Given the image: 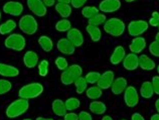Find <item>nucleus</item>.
<instances>
[{
    "label": "nucleus",
    "instance_id": "f257e3e1",
    "mask_svg": "<svg viewBox=\"0 0 159 120\" xmlns=\"http://www.w3.org/2000/svg\"><path fill=\"white\" fill-rule=\"evenodd\" d=\"M29 108V103L26 99L20 98L10 103L6 109V115L9 118H16L26 112Z\"/></svg>",
    "mask_w": 159,
    "mask_h": 120
},
{
    "label": "nucleus",
    "instance_id": "f03ea898",
    "mask_svg": "<svg viewBox=\"0 0 159 120\" xmlns=\"http://www.w3.org/2000/svg\"><path fill=\"white\" fill-rule=\"evenodd\" d=\"M43 92V86L40 83H30L25 86H23L22 88H20L18 95L20 98L22 99H34L40 96Z\"/></svg>",
    "mask_w": 159,
    "mask_h": 120
},
{
    "label": "nucleus",
    "instance_id": "7ed1b4c3",
    "mask_svg": "<svg viewBox=\"0 0 159 120\" xmlns=\"http://www.w3.org/2000/svg\"><path fill=\"white\" fill-rule=\"evenodd\" d=\"M83 74V69L79 65L69 66L65 71H62L61 75V81L64 85H72L75 83L79 77H81Z\"/></svg>",
    "mask_w": 159,
    "mask_h": 120
},
{
    "label": "nucleus",
    "instance_id": "20e7f679",
    "mask_svg": "<svg viewBox=\"0 0 159 120\" xmlns=\"http://www.w3.org/2000/svg\"><path fill=\"white\" fill-rule=\"evenodd\" d=\"M125 23L123 20L119 18L113 17L109 20H106L105 24H104V30L112 36H120L124 34L125 31Z\"/></svg>",
    "mask_w": 159,
    "mask_h": 120
},
{
    "label": "nucleus",
    "instance_id": "39448f33",
    "mask_svg": "<svg viewBox=\"0 0 159 120\" xmlns=\"http://www.w3.org/2000/svg\"><path fill=\"white\" fill-rule=\"evenodd\" d=\"M19 28L23 34L32 35H34L37 31V28H39V24H37L36 19L33 17V16L26 14L23 15L21 18L19 19Z\"/></svg>",
    "mask_w": 159,
    "mask_h": 120
},
{
    "label": "nucleus",
    "instance_id": "423d86ee",
    "mask_svg": "<svg viewBox=\"0 0 159 120\" xmlns=\"http://www.w3.org/2000/svg\"><path fill=\"white\" fill-rule=\"evenodd\" d=\"M5 47L9 49H13L16 52H21L25 48L26 40L24 36L19 34H12L9 36H7L6 39L4 40Z\"/></svg>",
    "mask_w": 159,
    "mask_h": 120
},
{
    "label": "nucleus",
    "instance_id": "0eeeda50",
    "mask_svg": "<svg viewBox=\"0 0 159 120\" xmlns=\"http://www.w3.org/2000/svg\"><path fill=\"white\" fill-rule=\"evenodd\" d=\"M149 24L144 20H133L128 25V32L131 36H140L148 30Z\"/></svg>",
    "mask_w": 159,
    "mask_h": 120
},
{
    "label": "nucleus",
    "instance_id": "6e6552de",
    "mask_svg": "<svg viewBox=\"0 0 159 120\" xmlns=\"http://www.w3.org/2000/svg\"><path fill=\"white\" fill-rule=\"evenodd\" d=\"M27 6L33 14L39 17H43L48 12L43 0H27Z\"/></svg>",
    "mask_w": 159,
    "mask_h": 120
},
{
    "label": "nucleus",
    "instance_id": "1a4fd4ad",
    "mask_svg": "<svg viewBox=\"0 0 159 120\" xmlns=\"http://www.w3.org/2000/svg\"><path fill=\"white\" fill-rule=\"evenodd\" d=\"M124 101L128 107H135L139 102V95L133 86L127 87L124 91Z\"/></svg>",
    "mask_w": 159,
    "mask_h": 120
},
{
    "label": "nucleus",
    "instance_id": "9d476101",
    "mask_svg": "<svg viewBox=\"0 0 159 120\" xmlns=\"http://www.w3.org/2000/svg\"><path fill=\"white\" fill-rule=\"evenodd\" d=\"M3 11L12 16H19L23 12V5L18 1H8L3 5Z\"/></svg>",
    "mask_w": 159,
    "mask_h": 120
},
{
    "label": "nucleus",
    "instance_id": "9b49d317",
    "mask_svg": "<svg viewBox=\"0 0 159 120\" xmlns=\"http://www.w3.org/2000/svg\"><path fill=\"white\" fill-rule=\"evenodd\" d=\"M121 7L120 0H103L99 5V10L106 13H111V12H116L119 10Z\"/></svg>",
    "mask_w": 159,
    "mask_h": 120
},
{
    "label": "nucleus",
    "instance_id": "f8f14e48",
    "mask_svg": "<svg viewBox=\"0 0 159 120\" xmlns=\"http://www.w3.org/2000/svg\"><path fill=\"white\" fill-rule=\"evenodd\" d=\"M66 39H68L76 48L82 47L84 44V35L82 34V31L79 30L78 28H70L68 31Z\"/></svg>",
    "mask_w": 159,
    "mask_h": 120
},
{
    "label": "nucleus",
    "instance_id": "ddd939ff",
    "mask_svg": "<svg viewBox=\"0 0 159 120\" xmlns=\"http://www.w3.org/2000/svg\"><path fill=\"white\" fill-rule=\"evenodd\" d=\"M114 82V73L112 71H107L105 73L101 74V77L97 83V85L99 88H101L102 90H106L111 88V86Z\"/></svg>",
    "mask_w": 159,
    "mask_h": 120
},
{
    "label": "nucleus",
    "instance_id": "4468645a",
    "mask_svg": "<svg viewBox=\"0 0 159 120\" xmlns=\"http://www.w3.org/2000/svg\"><path fill=\"white\" fill-rule=\"evenodd\" d=\"M123 66L128 71L136 70L139 67V57H138L136 53H128L127 56H125L123 60Z\"/></svg>",
    "mask_w": 159,
    "mask_h": 120
},
{
    "label": "nucleus",
    "instance_id": "2eb2a0df",
    "mask_svg": "<svg viewBox=\"0 0 159 120\" xmlns=\"http://www.w3.org/2000/svg\"><path fill=\"white\" fill-rule=\"evenodd\" d=\"M57 48L64 55H73L76 51V47L68 39H61L57 41Z\"/></svg>",
    "mask_w": 159,
    "mask_h": 120
},
{
    "label": "nucleus",
    "instance_id": "dca6fc26",
    "mask_svg": "<svg viewBox=\"0 0 159 120\" xmlns=\"http://www.w3.org/2000/svg\"><path fill=\"white\" fill-rule=\"evenodd\" d=\"M19 75V70L14 66L0 63V76L14 78Z\"/></svg>",
    "mask_w": 159,
    "mask_h": 120
},
{
    "label": "nucleus",
    "instance_id": "f3484780",
    "mask_svg": "<svg viewBox=\"0 0 159 120\" xmlns=\"http://www.w3.org/2000/svg\"><path fill=\"white\" fill-rule=\"evenodd\" d=\"M145 48H146V40L144 38H141V36L134 38L133 40L131 41V44L129 45V48H130L131 53H136V55L141 53Z\"/></svg>",
    "mask_w": 159,
    "mask_h": 120
},
{
    "label": "nucleus",
    "instance_id": "a211bd4d",
    "mask_svg": "<svg viewBox=\"0 0 159 120\" xmlns=\"http://www.w3.org/2000/svg\"><path fill=\"white\" fill-rule=\"evenodd\" d=\"M23 63H24V66L28 69L34 68L35 66L39 64V56H37V53L34 52L28 51L24 53V56H23Z\"/></svg>",
    "mask_w": 159,
    "mask_h": 120
},
{
    "label": "nucleus",
    "instance_id": "6ab92c4d",
    "mask_svg": "<svg viewBox=\"0 0 159 120\" xmlns=\"http://www.w3.org/2000/svg\"><path fill=\"white\" fill-rule=\"evenodd\" d=\"M111 88H112V93L115 95H119L121 93H123L125 89L127 88V80L125 78L120 77L118 79L114 80Z\"/></svg>",
    "mask_w": 159,
    "mask_h": 120
},
{
    "label": "nucleus",
    "instance_id": "aec40b11",
    "mask_svg": "<svg viewBox=\"0 0 159 120\" xmlns=\"http://www.w3.org/2000/svg\"><path fill=\"white\" fill-rule=\"evenodd\" d=\"M125 56H126V53H125V48L122 45H119L117 47L114 52H113L112 56L110 58V62L112 65H118L121 62H123Z\"/></svg>",
    "mask_w": 159,
    "mask_h": 120
},
{
    "label": "nucleus",
    "instance_id": "412c9836",
    "mask_svg": "<svg viewBox=\"0 0 159 120\" xmlns=\"http://www.w3.org/2000/svg\"><path fill=\"white\" fill-rule=\"evenodd\" d=\"M52 112L57 115V116H65L66 114V104L65 102L61 100V99H56L52 104Z\"/></svg>",
    "mask_w": 159,
    "mask_h": 120
},
{
    "label": "nucleus",
    "instance_id": "4be33fe9",
    "mask_svg": "<svg viewBox=\"0 0 159 120\" xmlns=\"http://www.w3.org/2000/svg\"><path fill=\"white\" fill-rule=\"evenodd\" d=\"M139 67L146 71H150V70L155 69V63L148 56L141 55L139 57Z\"/></svg>",
    "mask_w": 159,
    "mask_h": 120
},
{
    "label": "nucleus",
    "instance_id": "5701e85b",
    "mask_svg": "<svg viewBox=\"0 0 159 120\" xmlns=\"http://www.w3.org/2000/svg\"><path fill=\"white\" fill-rule=\"evenodd\" d=\"M56 10L62 18H66L72 14V6L66 3H57L56 4Z\"/></svg>",
    "mask_w": 159,
    "mask_h": 120
},
{
    "label": "nucleus",
    "instance_id": "b1692460",
    "mask_svg": "<svg viewBox=\"0 0 159 120\" xmlns=\"http://www.w3.org/2000/svg\"><path fill=\"white\" fill-rule=\"evenodd\" d=\"M87 32L91 36V39L93 41H99L102 38V31L101 30L96 26V25H92V24H88L87 25Z\"/></svg>",
    "mask_w": 159,
    "mask_h": 120
},
{
    "label": "nucleus",
    "instance_id": "393cba45",
    "mask_svg": "<svg viewBox=\"0 0 159 120\" xmlns=\"http://www.w3.org/2000/svg\"><path fill=\"white\" fill-rule=\"evenodd\" d=\"M140 94L141 96L144 99H149L153 96L154 91H153V87H152V83L146 81L142 84L141 88H140Z\"/></svg>",
    "mask_w": 159,
    "mask_h": 120
},
{
    "label": "nucleus",
    "instance_id": "a878e982",
    "mask_svg": "<svg viewBox=\"0 0 159 120\" xmlns=\"http://www.w3.org/2000/svg\"><path fill=\"white\" fill-rule=\"evenodd\" d=\"M90 110H91V112H93L94 114L102 115V114H104V113L106 112L107 107H106V105L104 104L103 102L93 101L90 104Z\"/></svg>",
    "mask_w": 159,
    "mask_h": 120
},
{
    "label": "nucleus",
    "instance_id": "bb28decb",
    "mask_svg": "<svg viewBox=\"0 0 159 120\" xmlns=\"http://www.w3.org/2000/svg\"><path fill=\"white\" fill-rule=\"evenodd\" d=\"M39 44L41 47V48L47 53L51 52L53 48V43H52V39H49L47 35H41L39 39Z\"/></svg>",
    "mask_w": 159,
    "mask_h": 120
},
{
    "label": "nucleus",
    "instance_id": "cd10ccee",
    "mask_svg": "<svg viewBox=\"0 0 159 120\" xmlns=\"http://www.w3.org/2000/svg\"><path fill=\"white\" fill-rule=\"evenodd\" d=\"M16 28V22L12 19H8L7 21L0 24V35H7Z\"/></svg>",
    "mask_w": 159,
    "mask_h": 120
},
{
    "label": "nucleus",
    "instance_id": "c85d7f7f",
    "mask_svg": "<svg viewBox=\"0 0 159 120\" xmlns=\"http://www.w3.org/2000/svg\"><path fill=\"white\" fill-rule=\"evenodd\" d=\"M86 95L89 99L96 100V99H99L102 97L103 92H102V89L99 88L98 86H93V87H90V88L86 91Z\"/></svg>",
    "mask_w": 159,
    "mask_h": 120
},
{
    "label": "nucleus",
    "instance_id": "c756f323",
    "mask_svg": "<svg viewBox=\"0 0 159 120\" xmlns=\"http://www.w3.org/2000/svg\"><path fill=\"white\" fill-rule=\"evenodd\" d=\"M70 28H72V23L66 18H62L61 20H58L56 24V30L60 32L69 31Z\"/></svg>",
    "mask_w": 159,
    "mask_h": 120
},
{
    "label": "nucleus",
    "instance_id": "7c9ffc66",
    "mask_svg": "<svg viewBox=\"0 0 159 120\" xmlns=\"http://www.w3.org/2000/svg\"><path fill=\"white\" fill-rule=\"evenodd\" d=\"M75 86H76V90L78 94H82L87 90V85L88 83L85 79V77H79L78 79L75 81Z\"/></svg>",
    "mask_w": 159,
    "mask_h": 120
},
{
    "label": "nucleus",
    "instance_id": "2f4dec72",
    "mask_svg": "<svg viewBox=\"0 0 159 120\" xmlns=\"http://www.w3.org/2000/svg\"><path fill=\"white\" fill-rule=\"evenodd\" d=\"M66 104V108L68 111H73V110H76L78 109L80 105H81V102L78 98L76 97H72V98H69L68 100L65 102Z\"/></svg>",
    "mask_w": 159,
    "mask_h": 120
},
{
    "label": "nucleus",
    "instance_id": "473e14b6",
    "mask_svg": "<svg viewBox=\"0 0 159 120\" xmlns=\"http://www.w3.org/2000/svg\"><path fill=\"white\" fill-rule=\"evenodd\" d=\"M98 13H99V9L97 7H95V6H86V7H84L83 10H82L83 16H84V17L88 18V19L92 18L93 16H95L96 14H98Z\"/></svg>",
    "mask_w": 159,
    "mask_h": 120
},
{
    "label": "nucleus",
    "instance_id": "72a5a7b5",
    "mask_svg": "<svg viewBox=\"0 0 159 120\" xmlns=\"http://www.w3.org/2000/svg\"><path fill=\"white\" fill-rule=\"evenodd\" d=\"M106 19H107V17H106L105 14L98 13V14H96L95 16H93V17L89 19V24L99 26V25H101V24H103L104 22H106Z\"/></svg>",
    "mask_w": 159,
    "mask_h": 120
},
{
    "label": "nucleus",
    "instance_id": "f704fd0d",
    "mask_svg": "<svg viewBox=\"0 0 159 120\" xmlns=\"http://www.w3.org/2000/svg\"><path fill=\"white\" fill-rule=\"evenodd\" d=\"M100 77H101V74L99 72H90L86 75L85 79L89 84H96V83H98Z\"/></svg>",
    "mask_w": 159,
    "mask_h": 120
},
{
    "label": "nucleus",
    "instance_id": "c9c22d12",
    "mask_svg": "<svg viewBox=\"0 0 159 120\" xmlns=\"http://www.w3.org/2000/svg\"><path fill=\"white\" fill-rule=\"evenodd\" d=\"M11 88H12V85L9 81L0 79V95L8 93L11 90Z\"/></svg>",
    "mask_w": 159,
    "mask_h": 120
},
{
    "label": "nucleus",
    "instance_id": "e433bc0d",
    "mask_svg": "<svg viewBox=\"0 0 159 120\" xmlns=\"http://www.w3.org/2000/svg\"><path fill=\"white\" fill-rule=\"evenodd\" d=\"M48 62L47 60H43L39 65V74L41 77H45L48 73Z\"/></svg>",
    "mask_w": 159,
    "mask_h": 120
},
{
    "label": "nucleus",
    "instance_id": "4c0bfd02",
    "mask_svg": "<svg viewBox=\"0 0 159 120\" xmlns=\"http://www.w3.org/2000/svg\"><path fill=\"white\" fill-rule=\"evenodd\" d=\"M56 66L58 70H61V71H65V70L69 67V63L64 57H58L56 59Z\"/></svg>",
    "mask_w": 159,
    "mask_h": 120
},
{
    "label": "nucleus",
    "instance_id": "58836bf2",
    "mask_svg": "<svg viewBox=\"0 0 159 120\" xmlns=\"http://www.w3.org/2000/svg\"><path fill=\"white\" fill-rule=\"evenodd\" d=\"M149 52L152 53L153 56L159 57V43L156 40L152 41L149 45Z\"/></svg>",
    "mask_w": 159,
    "mask_h": 120
},
{
    "label": "nucleus",
    "instance_id": "ea45409f",
    "mask_svg": "<svg viewBox=\"0 0 159 120\" xmlns=\"http://www.w3.org/2000/svg\"><path fill=\"white\" fill-rule=\"evenodd\" d=\"M149 24H150V25H152L153 27L158 26V24H159V13L157 11H154L152 13L151 18L149 19Z\"/></svg>",
    "mask_w": 159,
    "mask_h": 120
},
{
    "label": "nucleus",
    "instance_id": "a19ab883",
    "mask_svg": "<svg viewBox=\"0 0 159 120\" xmlns=\"http://www.w3.org/2000/svg\"><path fill=\"white\" fill-rule=\"evenodd\" d=\"M152 87H153V91H154V93L159 95V77L158 76H155V77H153V79H152Z\"/></svg>",
    "mask_w": 159,
    "mask_h": 120
},
{
    "label": "nucleus",
    "instance_id": "79ce46f5",
    "mask_svg": "<svg viewBox=\"0 0 159 120\" xmlns=\"http://www.w3.org/2000/svg\"><path fill=\"white\" fill-rule=\"evenodd\" d=\"M86 2H87V0H72L70 4H72V6L74 8H80L85 5Z\"/></svg>",
    "mask_w": 159,
    "mask_h": 120
},
{
    "label": "nucleus",
    "instance_id": "37998d69",
    "mask_svg": "<svg viewBox=\"0 0 159 120\" xmlns=\"http://www.w3.org/2000/svg\"><path fill=\"white\" fill-rule=\"evenodd\" d=\"M79 120H93L91 114H89L86 111H81L79 114Z\"/></svg>",
    "mask_w": 159,
    "mask_h": 120
},
{
    "label": "nucleus",
    "instance_id": "c03bdc74",
    "mask_svg": "<svg viewBox=\"0 0 159 120\" xmlns=\"http://www.w3.org/2000/svg\"><path fill=\"white\" fill-rule=\"evenodd\" d=\"M65 120H79V115L70 111V113H66L65 115Z\"/></svg>",
    "mask_w": 159,
    "mask_h": 120
},
{
    "label": "nucleus",
    "instance_id": "a18cd8bd",
    "mask_svg": "<svg viewBox=\"0 0 159 120\" xmlns=\"http://www.w3.org/2000/svg\"><path fill=\"white\" fill-rule=\"evenodd\" d=\"M131 120H145L144 119V117L142 116V115L140 114V113H134L133 115H132V117H131Z\"/></svg>",
    "mask_w": 159,
    "mask_h": 120
},
{
    "label": "nucleus",
    "instance_id": "49530a36",
    "mask_svg": "<svg viewBox=\"0 0 159 120\" xmlns=\"http://www.w3.org/2000/svg\"><path fill=\"white\" fill-rule=\"evenodd\" d=\"M43 2L44 3L45 6L52 7V6L54 5V3H56V0H43Z\"/></svg>",
    "mask_w": 159,
    "mask_h": 120
},
{
    "label": "nucleus",
    "instance_id": "de8ad7c7",
    "mask_svg": "<svg viewBox=\"0 0 159 120\" xmlns=\"http://www.w3.org/2000/svg\"><path fill=\"white\" fill-rule=\"evenodd\" d=\"M58 1V3H66V4H70V1L72 0H57Z\"/></svg>",
    "mask_w": 159,
    "mask_h": 120
},
{
    "label": "nucleus",
    "instance_id": "09e8293b",
    "mask_svg": "<svg viewBox=\"0 0 159 120\" xmlns=\"http://www.w3.org/2000/svg\"><path fill=\"white\" fill-rule=\"evenodd\" d=\"M150 120H159V113L152 115V117H151V119H150Z\"/></svg>",
    "mask_w": 159,
    "mask_h": 120
},
{
    "label": "nucleus",
    "instance_id": "8fccbe9b",
    "mask_svg": "<svg viewBox=\"0 0 159 120\" xmlns=\"http://www.w3.org/2000/svg\"><path fill=\"white\" fill-rule=\"evenodd\" d=\"M155 107H156V110H157V112L159 113V99H157L156 102H155Z\"/></svg>",
    "mask_w": 159,
    "mask_h": 120
},
{
    "label": "nucleus",
    "instance_id": "3c124183",
    "mask_svg": "<svg viewBox=\"0 0 159 120\" xmlns=\"http://www.w3.org/2000/svg\"><path fill=\"white\" fill-rule=\"evenodd\" d=\"M36 120H53L52 118H43V117H37Z\"/></svg>",
    "mask_w": 159,
    "mask_h": 120
},
{
    "label": "nucleus",
    "instance_id": "603ef678",
    "mask_svg": "<svg viewBox=\"0 0 159 120\" xmlns=\"http://www.w3.org/2000/svg\"><path fill=\"white\" fill-rule=\"evenodd\" d=\"M102 120H113L111 116H105V117H103Z\"/></svg>",
    "mask_w": 159,
    "mask_h": 120
},
{
    "label": "nucleus",
    "instance_id": "864d4df0",
    "mask_svg": "<svg viewBox=\"0 0 159 120\" xmlns=\"http://www.w3.org/2000/svg\"><path fill=\"white\" fill-rule=\"evenodd\" d=\"M155 39H156L155 40H156V41H158V43H159V32H158V34L156 35V36H155Z\"/></svg>",
    "mask_w": 159,
    "mask_h": 120
},
{
    "label": "nucleus",
    "instance_id": "5fc2aeb1",
    "mask_svg": "<svg viewBox=\"0 0 159 120\" xmlns=\"http://www.w3.org/2000/svg\"><path fill=\"white\" fill-rule=\"evenodd\" d=\"M126 2H134V1H136V0H125Z\"/></svg>",
    "mask_w": 159,
    "mask_h": 120
},
{
    "label": "nucleus",
    "instance_id": "6e6d98bb",
    "mask_svg": "<svg viewBox=\"0 0 159 120\" xmlns=\"http://www.w3.org/2000/svg\"><path fill=\"white\" fill-rule=\"evenodd\" d=\"M157 72H158V74H159V65H158V67H157Z\"/></svg>",
    "mask_w": 159,
    "mask_h": 120
},
{
    "label": "nucleus",
    "instance_id": "4d7b16f0",
    "mask_svg": "<svg viewBox=\"0 0 159 120\" xmlns=\"http://www.w3.org/2000/svg\"><path fill=\"white\" fill-rule=\"evenodd\" d=\"M23 120H32V119H29V118H25V119H23Z\"/></svg>",
    "mask_w": 159,
    "mask_h": 120
},
{
    "label": "nucleus",
    "instance_id": "13d9d810",
    "mask_svg": "<svg viewBox=\"0 0 159 120\" xmlns=\"http://www.w3.org/2000/svg\"><path fill=\"white\" fill-rule=\"evenodd\" d=\"M0 19H1V11H0Z\"/></svg>",
    "mask_w": 159,
    "mask_h": 120
},
{
    "label": "nucleus",
    "instance_id": "bf43d9fd",
    "mask_svg": "<svg viewBox=\"0 0 159 120\" xmlns=\"http://www.w3.org/2000/svg\"><path fill=\"white\" fill-rule=\"evenodd\" d=\"M158 28H159V24H158Z\"/></svg>",
    "mask_w": 159,
    "mask_h": 120
},
{
    "label": "nucleus",
    "instance_id": "052dcab7",
    "mask_svg": "<svg viewBox=\"0 0 159 120\" xmlns=\"http://www.w3.org/2000/svg\"><path fill=\"white\" fill-rule=\"evenodd\" d=\"M123 120H125V119H123Z\"/></svg>",
    "mask_w": 159,
    "mask_h": 120
}]
</instances>
